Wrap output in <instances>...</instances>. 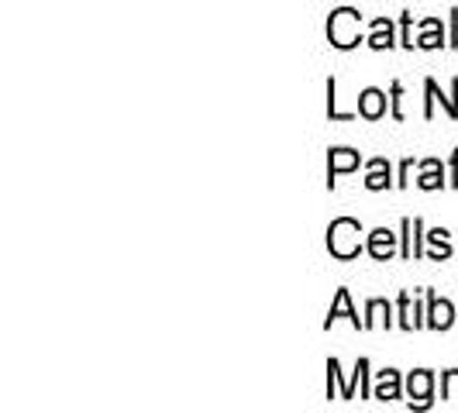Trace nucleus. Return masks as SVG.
<instances>
[{
	"label": "nucleus",
	"instance_id": "obj_1",
	"mask_svg": "<svg viewBox=\"0 0 458 413\" xmlns=\"http://www.w3.org/2000/svg\"><path fill=\"white\" fill-rule=\"evenodd\" d=\"M327 245H331V252L338 255V258H352V255L359 252V224L355 221H335L331 231H327Z\"/></svg>",
	"mask_w": 458,
	"mask_h": 413
},
{
	"label": "nucleus",
	"instance_id": "obj_2",
	"mask_svg": "<svg viewBox=\"0 0 458 413\" xmlns=\"http://www.w3.org/2000/svg\"><path fill=\"white\" fill-rule=\"evenodd\" d=\"M352 21H355V11H338V14L331 18V28H327V31H331V42L338 48H348L359 42V35L344 28V24H352Z\"/></svg>",
	"mask_w": 458,
	"mask_h": 413
},
{
	"label": "nucleus",
	"instance_id": "obj_3",
	"mask_svg": "<svg viewBox=\"0 0 458 413\" xmlns=\"http://www.w3.org/2000/svg\"><path fill=\"white\" fill-rule=\"evenodd\" d=\"M369 252L376 255V258H390L393 255V234L390 231H372V238H369Z\"/></svg>",
	"mask_w": 458,
	"mask_h": 413
},
{
	"label": "nucleus",
	"instance_id": "obj_4",
	"mask_svg": "<svg viewBox=\"0 0 458 413\" xmlns=\"http://www.w3.org/2000/svg\"><path fill=\"white\" fill-rule=\"evenodd\" d=\"M386 111V97L379 90H366L362 93V114L366 117H379Z\"/></svg>",
	"mask_w": 458,
	"mask_h": 413
},
{
	"label": "nucleus",
	"instance_id": "obj_5",
	"mask_svg": "<svg viewBox=\"0 0 458 413\" xmlns=\"http://www.w3.org/2000/svg\"><path fill=\"white\" fill-rule=\"evenodd\" d=\"M452 324V303L448 299H431V327H448Z\"/></svg>",
	"mask_w": 458,
	"mask_h": 413
},
{
	"label": "nucleus",
	"instance_id": "obj_6",
	"mask_svg": "<svg viewBox=\"0 0 458 413\" xmlns=\"http://www.w3.org/2000/svg\"><path fill=\"white\" fill-rule=\"evenodd\" d=\"M396 392H400L396 372H383L379 375V386H376V400H396Z\"/></svg>",
	"mask_w": 458,
	"mask_h": 413
},
{
	"label": "nucleus",
	"instance_id": "obj_7",
	"mask_svg": "<svg viewBox=\"0 0 458 413\" xmlns=\"http://www.w3.org/2000/svg\"><path fill=\"white\" fill-rule=\"evenodd\" d=\"M411 396H417V403H428V396H431V375L428 372H413L411 375Z\"/></svg>",
	"mask_w": 458,
	"mask_h": 413
},
{
	"label": "nucleus",
	"instance_id": "obj_8",
	"mask_svg": "<svg viewBox=\"0 0 458 413\" xmlns=\"http://www.w3.org/2000/svg\"><path fill=\"white\" fill-rule=\"evenodd\" d=\"M355 165H359V156H355V152H348V148L331 152V176H335V173H344V169H355Z\"/></svg>",
	"mask_w": 458,
	"mask_h": 413
},
{
	"label": "nucleus",
	"instance_id": "obj_9",
	"mask_svg": "<svg viewBox=\"0 0 458 413\" xmlns=\"http://www.w3.org/2000/svg\"><path fill=\"white\" fill-rule=\"evenodd\" d=\"M335 317H352V321L359 324V317H355V314H352V303H348V293H338V303H335V307H331V314H327V324L335 321Z\"/></svg>",
	"mask_w": 458,
	"mask_h": 413
},
{
	"label": "nucleus",
	"instance_id": "obj_10",
	"mask_svg": "<svg viewBox=\"0 0 458 413\" xmlns=\"http://www.w3.org/2000/svg\"><path fill=\"white\" fill-rule=\"evenodd\" d=\"M369 190H383V186L390 183V169L383 173V162H372V176L366 180Z\"/></svg>",
	"mask_w": 458,
	"mask_h": 413
},
{
	"label": "nucleus",
	"instance_id": "obj_11",
	"mask_svg": "<svg viewBox=\"0 0 458 413\" xmlns=\"http://www.w3.org/2000/svg\"><path fill=\"white\" fill-rule=\"evenodd\" d=\"M420 186H424V190H435V186H441V176L435 173V162H428V173H424Z\"/></svg>",
	"mask_w": 458,
	"mask_h": 413
},
{
	"label": "nucleus",
	"instance_id": "obj_12",
	"mask_svg": "<svg viewBox=\"0 0 458 413\" xmlns=\"http://www.w3.org/2000/svg\"><path fill=\"white\" fill-rule=\"evenodd\" d=\"M376 28H379V31H376V35H372V42H369V46H376V48H386V46H393V35H390V31H386V35H383V21L376 24Z\"/></svg>",
	"mask_w": 458,
	"mask_h": 413
},
{
	"label": "nucleus",
	"instance_id": "obj_13",
	"mask_svg": "<svg viewBox=\"0 0 458 413\" xmlns=\"http://www.w3.org/2000/svg\"><path fill=\"white\" fill-rule=\"evenodd\" d=\"M448 396L458 400V372H448Z\"/></svg>",
	"mask_w": 458,
	"mask_h": 413
}]
</instances>
